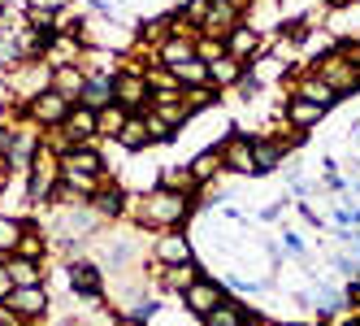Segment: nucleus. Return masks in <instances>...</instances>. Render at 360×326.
<instances>
[{
  "instance_id": "23",
  "label": "nucleus",
  "mask_w": 360,
  "mask_h": 326,
  "mask_svg": "<svg viewBox=\"0 0 360 326\" xmlns=\"http://www.w3.org/2000/svg\"><path fill=\"white\" fill-rule=\"evenodd\" d=\"M79 105H87V109H105V105H113V79H91V74H87Z\"/></svg>"
},
{
  "instance_id": "24",
  "label": "nucleus",
  "mask_w": 360,
  "mask_h": 326,
  "mask_svg": "<svg viewBox=\"0 0 360 326\" xmlns=\"http://www.w3.org/2000/svg\"><path fill=\"white\" fill-rule=\"evenodd\" d=\"M126 118H131V113H126L117 100H113V105L96 109V131H100V135H109V139H117V135H122V127H126Z\"/></svg>"
},
{
  "instance_id": "3",
  "label": "nucleus",
  "mask_w": 360,
  "mask_h": 326,
  "mask_svg": "<svg viewBox=\"0 0 360 326\" xmlns=\"http://www.w3.org/2000/svg\"><path fill=\"white\" fill-rule=\"evenodd\" d=\"M31 200H53L57 183H61V153H53L48 144H39L31 153Z\"/></svg>"
},
{
  "instance_id": "15",
  "label": "nucleus",
  "mask_w": 360,
  "mask_h": 326,
  "mask_svg": "<svg viewBox=\"0 0 360 326\" xmlns=\"http://www.w3.org/2000/svg\"><path fill=\"white\" fill-rule=\"evenodd\" d=\"M226 53H230V57H239V61L256 57V53H261V31H256L252 22H239V27L226 35Z\"/></svg>"
},
{
  "instance_id": "21",
  "label": "nucleus",
  "mask_w": 360,
  "mask_h": 326,
  "mask_svg": "<svg viewBox=\"0 0 360 326\" xmlns=\"http://www.w3.org/2000/svg\"><path fill=\"white\" fill-rule=\"evenodd\" d=\"M291 96H304V100H317V105H321V109H330V105H334V100H339V96H334V92H330V83H321V79H317V74H313V70H308V74H304V79H300V83L291 87Z\"/></svg>"
},
{
  "instance_id": "36",
  "label": "nucleus",
  "mask_w": 360,
  "mask_h": 326,
  "mask_svg": "<svg viewBox=\"0 0 360 326\" xmlns=\"http://www.w3.org/2000/svg\"><path fill=\"white\" fill-rule=\"evenodd\" d=\"M143 122H148V135H152V139H174V127H169L157 109H143Z\"/></svg>"
},
{
  "instance_id": "19",
  "label": "nucleus",
  "mask_w": 360,
  "mask_h": 326,
  "mask_svg": "<svg viewBox=\"0 0 360 326\" xmlns=\"http://www.w3.org/2000/svg\"><path fill=\"white\" fill-rule=\"evenodd\" d=\"M5 270H9V283L13 287H44V265L39 261H31V257H9L5 261Z\"/></svg>"
},
{
  "instance_id": "26",
  "label": "nucleus",
  "mask_w": 360,
  "mask_h": 326,
  "mask_svg": "<svg viewBox=\"0 0 360 326\" xmlns=\"http://www.w3.org/2000/svg\"><path fill=\"white\" fill-rule=\"evenodd\" d=\"M243 318H248V313H243L239 300H221V305H217L213 313H204L200 322H204V326H243Z\"/></svg>"
},
{
  "instance_id": "7",
  "label": "nucleus",
  "mask_w": 360,
  "mask_h": 326,
  "mask_svg": "<svg viewBox=\"0 0 360 326\" xmlns=\"http://www.w3.org/2000/svg\"><path fill=\"white\" fill-rule=\"evenodd\" d=\"M48 65H83V39L79 35H70V31H57L53 39L44 44V53H39Z\"/></svg>"
},
{
  "instance_id": "14",
  "label": "nucleus",
  "mask_w": 360,
  "mask_h": 326,
  "mask_svg": "<svg viewBox=\"0 0 360 326\" xmlns=\"http://www.w3.org/2000/svg\"><path fill=\"white\" fill-rule=\"evenodd\" d=\"M152 257L161 265H191V239L187 235H161L152 244Z\"/></svg>"
},
{
  "instance_id": "41",
  "label": "nucleus",
  "mask_w": 360,
  "mask_h": 326,
  "mask_svg": "<svg viewBox=\"0 0 360 326\" xmlns=\"http://www.w3.org/2000/svg\"><path fill=\"white\" fill-rule=\"evenodd\" d=\"M343 53H347V61H352L356 74H360V44H343Z\"/></svg>"
},
{
  "instance_id": "40",
  "label": "nucleus",
  "mask_w": 360,
  "mask_h": 326,
  "mask_svg": "<svg viewBox=\"0 0 360 326\" xmlns=\"http://www.w3.org/2000/svg\"><path fill=\"white\" fill-rule=\"evenodd\" d=\"M9 174H13V157H9V153H0V187L9 183Z\"/></svg>"
},
{
  "instance_id": "44",
  "label": "nucleus",
  "mask_w": 360,
  "mask_h": 326,
  "mask_svg": "<svg viewBox=\"0 0 360 326\" xmlns=\"http://www.w3.org/2000/svg\"><path fill=\"white\" fill-rule=\"evenodd\" d=\"M39 5H48V9L57 13V9H65V5H70V0H39Z\"/></svg>"
},
{
  "instance_id": "5",
  "label": "nucleus",
  "mask_w": 360,
  "mask_h": 326,
  "mask_svg": "<svg viewBox=\"0 0 360 326\" xmlns=\"http://www.w3.org/2000/svg\"><path fill=\"white\" fill-rule=\"evenodd\" d=\"M70 100L61 96V92H53V87H48V92H39L35 100H27V113H31V122H39V127H61V122L70 118Z\"/></svg>"
},
{
  "instance_id": "17",
  "label": "nucleus",
  "mask_w": 360,
  "mask_h": 326,
  "mask_svg": "<svg viewBox=\"0 0 360 326\" xmlns=\"http://www.w3.org/2000/svg\"><path fill=\"white\" fill-rule=\"evenodd\" d=\"M83 83H87L83 65H57L53 70V92H61L70 105H79V100H83Z\"/></svg>"
},
{
  "instance_id": "12",
  "label": "nucleus",
  "mask_w": 360,
  "mask_h": 326,
  "mask_svg": "<svg viewBox=\"0 0 360 326\" xmlns=\"http://www.w3.org/2000/svg\"><path fill=\"white\" fill-rule=\"evenodd\" d=\"M282 118H287V127H291V131H304V135H308V131H313L317 122L326 118V109L317 105V100L291 96V100H287V109H282Z\"/></svg>"
},
{
  "instance_id": "11",
  "label": "nucleus",
  "mask_w": 360,
  "mask_h": 326,
  "mask_svg": "<svg viewBox=\"0 0 360 326\" xmlns=\"http://www.w3.org/2000/svg\"><path fill=\"white\" fill-rule=\"evenodd\" d=\"M61 135H65V144H91L100 131H96V109H87V105H74L70 109V118L57 127Z\"/></svg>"
},
{
  "instance_id": "32",
  "label": "nucleus",
  "mask_w": 360,
  "mask_h": 326,
  "mask_svg": "<svg viewBox=\"0 0 360 326\" xmlns=\"http://www.w3.org/2000/svg\"><path fill=\"white\" fill-rule=\"evenodd\" d=\"M44 248H48V239H39V231H22V239H18V257L39 261V257H44Z\"/></svg>"
},
{
  "instance_id": "43",
  "label": "nucleus",
  "mask_w": 360,
  "mask_h": 326,
  "mask_svg": "<svg viewBox=\"0 0 360 326\" xmlns=\"http://www.w3.org/2000/svg\"><path fill=\"white\" fill-rule=\"evenodd\" d=\"M347 296H352V305H356V309H360V279H356V283H352V287H347Z\"/></svg>"
},
{
  "instance_id": "22",
  "label": "nucleus",
  "mask_w": 360,
  "mask_h": 326,
  "mask_svg": "<svg viewBox=\"0 0 360 326\" xmlns=\"http://www.w3.org/2000/svg\"><path fill=\"white\" fill-rule=\"evenodd\" d=\"M117 144H122V148H131V153H139V148H148V144H152V135H148V122H143V113H131V118H126V127H122Z\"/></svg>"
},
{
  "instance_id": "46",
  "label": "nucleus",
  "mask_w": 360,
  "mask_h": 326,
  "mask_svg": "<svg viewBox=\"0 0 360 326\" xmlns=\"http://www.w3.org/2000/svg\"><path fill=\"white\" fill-rule=\"evenodd\" d=\"M352 139H356V148H360V122H352Z\"/></svg>"
},
{
  "instance_id": "30",
  "label": "nucleus",
  "mask_w": 360,
  "mask_h": 326,
  "mask_svg": "<svg viewBox=\"0 0 360 326\" xmlns=\"http://www.w3.org/2000/svg\"><path fill=\"white\" fill-rule=\"evenodd\" d=\"M195 279H200L195 265H165V274H161V283H165L169 291H187Z\"/></svg>"
},
{
  "instance_id": "10",
  "label": "nucleus",
  "mask_w": 360,
  "mask_h": 326,
  "mask_svg": "<svg viewBox=\"0 0 360 326\" xmlns=\"http://www.w3.org/2000/svg\"><path fill=\"white\" fill-rule=\"evenodd\" d=\"M221 165L230 174H256V157H252V135H230L221 148Z\"/></svg>"
},
{
  "instance_id": "13",
  "label": "nucleus",
  "mask_w": 360,
  "mask_h": 326,
  "mask_svg": "<svg viewBox=\"0 0 360 326\" xmlns=\"http://www.w3.org/2000/svg\"><path fill=\"white\" fill-rule=\"evenodd\" d=\"M191 57H195V39L191 35H169V39L157 44V65H165V70H178Z\"/></svg>"
},
{
  "instance_id": "18",
  "label": "nucleus",
  "mask_w": 360,
  "mask_h": 326,
  "mask_svg": "<svg viewBox=\"0 0 360 326\" xmlns=\"http://www.w3.org/2000/svg\"><path fill=\"white\" fill-rule=\"evenodd\" d=\"M252 157H256V174H274L278 165H282V157H287V144L282 139H256L252 135Z\"/></svg>"
},
{
  "instance_id": "45",
  "label": "nucleus",
  "mask_w": 360,
  "mask_h": 326,
  "mask_svg": "<svg viewBox=\"0 0 360 326\" xmlns=\"http://www.w3.org/2000/svg\"><path fill=\"white\" fill-rule=\"evenodd\" d=\"M113 326H143V322H135V318H117Z\"/></svg>"
},
{
  "instance_id": "1",
  "label": "nucleus",
  "mask_w": 360,
  "mask_h": 326,
  "mask_svg": "<svg viewBox=\"0 0 360 326\" xmlns=\"http://www.w3.org/2000/svg\"><path fill=\"white\" fill-rule=\"evenodd\" d=\"M139 205H126V213H135L148 227H178L191 213L187 192H169V187H152L148 196H135Z\"/></svg>"
},
{
  "instance_id": "37",
  "label": "nucleus",
  "mask_w": 360,
  "mask_h": 326,
  "mask_svg": "<svg viewBox=\"0 0 360 326\" xmlns=\"http://www.w3.org/2000/svg\"><path fill=\"white\" fill-rule=\"evenodd\" d=\"M209 5H213V0H187V9H183V22H187V27H204V18H209Z\"/></svg>"
},
{
  "instance_id": "48",
  "label": "nucleus",
  "mask_w": 360,
  "mask_h": 326,
  "mask_svg": "<svg viewBox=\"0 0 360 326\" xmlns=\"http://www.w3.org/2000/svg\"><path fill=\"white\" fill-rule=\"evenodd\" d=\"M282 326H300V322H282Z\"/></svg>"
},
{
  "instance_id": "33",
  "label": "nucleus",
  "mask_w": 360,
  "mask_h": 326,
  "mask_svg": "<svg viewBox=\"0 0 360 326\" xmlns=\"http://www.w3.org/2000/svg\"><path fill=\"white\" fill-rule=\"evenodd\" d=\"M18 239H22V227L0 213V253H18Z\"/></svg>"
},
{
  "instance_id": "31",
  "label": "nucleus",
  "mask_w": 360,
  "mask_h": 326,
  "mask_svg": "<svg viewBox=\"0 0 360 326\" xmlns=\"http://www.w3.org/2000/svg\"><path fill=\"white\" fill-rule=\"evenodd\" d=\"M161 187H169V192H195L200 183L191 179L187 165H178V170H165V174H161Z\"/></svg>"
},
{
  "instance_id": "29",
  "label": "nucleus",
  "mask_w": 360,
  "mask_h": 326,
  "mask_svg": "<svg viewBox=\"0 0 360 326\" xmlns=\"http://www.w3.org/2000/svg\"><path fill=\"white\" fill-rule=\"evenodd\" d=\"M152 109H157V113L169 122L174 131H178V127H183V122L191 118V109H187V100H183V96H174V100H152Z\"/></svg>"
},
{
  "instance_id": "28",
  "label": "nucleus",
  "mask_w": 360,
  "mask_h": 326,
  "mask_svg": "<svg viewBox=\"0 0 360 326\" xmlns=\"http://www.w3.org/2000/svg\"><path fill=\"white\" fill-rule=\"evenodd\" d=\"M187 170H191L195 183H209V179H217V170H221V153H217V148H209V153H200Z\"/></svg>"
},
{
  "instance_id": "47",
  "label": "nucleus",
  "mask_w": 360,
  "mask_h": 326,
  "mask_svg": "<svg viewBox=\"0 0 360 326\" xmlns=\"http://www.w3.org/2000/svg\"><path fill=\"white\" fill-rule=\"evenodd\" d=\"M243 326H269V322H265V318H256V322H252V318H243Z\"/></svg>"
},
{
  "instance_id": "20",
  "label": "nucleus",
  "mask_w": 360,
  "mask_h": 326,
  "mask_svg": "<svg viewBox=\"0 0 360 326\" xmlns=\"http://www.w3.org/2000/svg\"><path fill=\"white\" fill-rule=\"evenodd\" d=\"M248 74V61H239V57H217V61H209V83L213 87H235L239 79Z\"/></svg>"
},
{
  "instance_id": "8",
  "label": "nucleus",
  "mask_w": 360,
  "mask_h": 326,
  "mask_svg": "<svg viewBox=\"0 0 360 326\" xmlns=\"http://www.w3.org/2000/svg\"><path fill=\"white\" fill-rule=\"evenodd\" d=\"M243 22V9H239V0H213L209 5V18H204V35H217V39H226L230 31H235Z\"/></svg>"
},
{
  "instance_id": "39",
  "label": "nucleus",
  "mask_w": 360,
  "mask_h": 326,
  "mask_svg": "<svg viewBox=\"0 0 360 326\" xmlns=\"http://www.w3.org/2000/svg\"><path fill=\"white\" fill-rule=\"evenodd\" d=\"M282 248H287L291 257H304V239H300V231H282Z\"/></svg>"
},
{
  "instance_id": "9",
  "label": "nucleus",
  "mask_w": 360,
  "mask_h": 326,
  "mask_svg": "<svg viewBox=\"0 0 360 326\" xmlns=\"http://www.w3.org/2000/svg\"><path fill=\"white\" fill-rule=\"evenodd\" d=\"M183 300H187V313L204 318V313H213L221 300H226V291H221V283H217V279H195V283L183 291Z\"/></svg>"
},
{
  "instance_id": "34",
  "label": "nucleus",
  "mask_w": 360,
  "mask_h": 326,
  "mask_svg": "<svg viewBox=\"0 0 360 326\" xmlns=\"http://www.w3.org/2000/svg\"><path fill=\"white\" fill-rule=\"evenodd\" d=\"M195 57H200V61H217V57H226V39H217V35L195 39Z\"/></svg>"
},
{
  "instance_id": "16",
  "label": "nucleus",
  "mask_w": 360,
  "mask_h": 326,
  "mask_svg": "<svg viewBox=\"0 0 360 326\" xmlns=\"http://www.w3.org/2000/svg\"><path fill=\"white\" fill-rule=\"evenodd\" d=\"M70 287L87 300H100V265L96 261H70Z\"/></svg>"
},
{
  "instance_id": "4",
  "label": "nucleus",
  "mask_w": 360,
  "mask_h": 326,
  "mask_svg": "<svg viewBox=\"0 0 360 326\" xmlns=\"http://www.w3.org/2000/svg\"><path fill=\"white\" fill-rule=\"evenodd\" d=\"M113 100L126 109V113H143L152 105V92H148V79L143 74H131V70H122L113 74Z\"/></svg>"
},
{
  "instance_id": "2",
  "label": "nucleus",
  "mask_w": 360,
  "mask_h": 326,
  "mask_svg": "<svg viewBox=\"0 0 360 326\" xmlns=\"http://www.w3.org/2000/svg\"><path fill=\"white\" fill-rule=\"evenodd\" d=\"M313 74H317L321 83H330L334 96H352V92H360V74H356V65L347 61L343 48H334V53H321L317 65H313Z\"/></svg>"
},
{
  "instance_id": "25",
  "label": "nucleus",
  "mask_w": 360,
  "mask_h": 326,
  "mask_svg": "<svg viewBox=\"0 0 360 326\" xmlns=\"http://www.w3.org/2000/svg\"><path fill=\"white\" fill-rule=\"evenodd\" d=\"M91 209H96L100 218H117V213H126V196H122L117 187H109V183H105V187L91 196Z\"/></svg>"
},
{
  "instance_id": "27",
  "label": "nucleus",
  "mask_w": 360,
  "mask_h": 326,
  "mask_svg": "<svg viewBox=\"0 0 360 326\" xmlns=\"http://www.w3.org/2000/svg\"><path fill=\"white\" fill-rule=\"evenodd\" d=\"M174 74H178V83H183V92H187V87H213V83H209V61H200V57L183 61Z\"/></svg>"
},
{
  "instance_id": "42",
  "label": "nucleus",
  "mask_w": 360,
  "mask_h": 326,
  "mask_svg": "<svg viewBox=\"0 0 360 326\" xmlns=\"http://www.w3.org/2000/svg\"><path fill=\"white\" fill-rule=\"evenodd\" d=\"M9 287H13V283H9V270L0 265V296H9Z\"/></svg>"
},
{
  "instance_id": "38",
  "label": "nucleus",
  "mask_w": 360,
  "mask_h": 326,
  "mask_svg": "<svg viewBox=\"0 0 360 326\" xmlns=\"http://www.w3.org/2000/svg\"><path fill=\"white\" fill-rule=\"evenodd\" d=\"M235 87H239V100H256V96H261V79H256V74H252V70L243 74V79H239Z\"/></svg>"
},
{
  "instance_id": "35",
  "label": "nucleus",
  "mask_w": 360,
  "mask_h": 326,
  "mask_svg": "<svg viewBox=\"0 0 360 326\" xmlns=\"http://www.w3.org/2000/svg\"><path fill=\"white\" fill-rule=\"evenodd\" d=\"M183 100H187V109H191V113H200V109H209V105H217V96H213V87H187V92H183Z\"/></svg>"
},
{
  "instance_id": "6",
  "label": "nucleus",
  "mask_w": 360,
  "mask_h": 326,
  "mask_svg": "<svg viewBox=\"0 0 360 326\" xmlns=\"http://www.w3.org/2000/svg\"><path fill=\"white\" fill-rule=\"evenodd\" d=\"M5 309H9L18 322H35V318H44V309H48V291H44V287H9Z\"/></svg>"
}]
</instances>
